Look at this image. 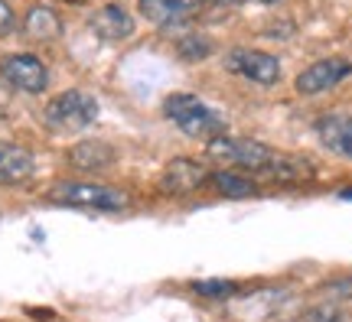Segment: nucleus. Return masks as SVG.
<instances>
[{"label": "nucleus", "mask_w": 352, "mask_h": 322, "mask_svg": "<svg viewBox=\"0 0 352 322\" xmlns=\"http://www.w3.org/2000/svg\"><path fill=\"white\" fill-rule=\"evenodd\" d=\"M206 153L212 160H222V163H232L239 170H252V173L264 176V179H274V170L280 163V150L267 147L261 140H252V137H212L206 143Z\"/></svg>", "instance_id": "1"}, {"label": "nucleus", "mask_w": 352, "mask_h": 322, "mask_svg": "<svg viewBox=\"0 0 352 322\" xmlns=\"http://www.w3.org/2000/svg\"><path fill=\"white\" fill-rule=\"evenodd\" d=\"M164 114L173 121L186 137H196V140H212V137H222L228 130L226 114H219V108L206 104L196 95H170L164 101Z\"/></svg>", "instance_id": "2"}, {"label": "nucleus", "mask_w": 352, "mask_h": 322, "mask_svg": "<svg viewBox=\"0 0 352 322\" xmlns=\"http://www.w3.org/2000/svg\"><path fill=\"white\" fill-rule=\"evenodd\" d=\"M43 121L52 134H82L98 121V98L85 88H69L46 104Z\"/></svg>", "instance_id": "3"}, {"label": "nucleus", "mask_w": 352, "mask_h": 322, "mask_svg": "<svg viewBox=\"0 0 352 322\" xmlns=\"http://www.w3.org/2000/svg\"><path fill=\"white\" fill-rule=\"evenodd\" d=\"M50 202L95 211H121L127 205L121 189L101 186V183H59V186L50 189Z\"/></svg>", "instance_id": "4"}, {"label": "nucleus", "mask_w": 352, "mask_h": 322, "mask_svg": "<svg viewBox=\"0 0 352 322\" xmlns=\"http://www.w3.org/2000/svg\"><path fill=\"white\" fill-rule=\"evenodd\" d=\"M0 78L23 95H39L50 85V72L33 52H10L0 59Z\"/></svg>", "instance_id": "5"}, {"label": "nucleus", "mask_w": 352, "mask_h": 322, "mask_svg": "<svg viewBox=\"0 0 352 322\" xmlns=\"http://www.w3.org/2000/svg\"><path fill=\"white\" fill-rule=\"evenodd\" d=\"M226 69L241 75V78H248V82H254V85H277V78H280L277 56L261 52V49H232L226 56Z\"/></svg>", "instance_id": "6"}, {"label": "nucleus", "mask_w": 352, "mask_h": 322, "mask_svg": "<svg viewBox=\"0 0 352 322\" xmlns=\"http://www.w3.org/2000/svg\"><path fill=\"white\" fill-rule=\"evenodd\" d=\"M349 75H352L349 59H342V56H329V59H316L314 65H307V69L297 75L294 88H297L300 95H323V91L336 88L342 78H349Z\"/></svg>", "instance_id": "7"}, {"label": "nucleus", "mask_w": 352, "mask_h": 322, "mask_svg": "<svg viewBox=\"0 0 352 322\" xmlns=\"http://www.w3.org/2000/svg\"><path fill=\"white\" fill-rule=\"evenodd\" d=\"M206 179H209V173H206V166H202L199 160L176 157V160H170L164 166L157 186H160V192H166V196H186V192H196L199 186H206Z\"/></svg>", "instance_id": "8"}, {"label": "nucleus", "mask_w": 352, "mask_h": 322, "mask_svg": "<svg viewBox=\"0 0 352 322\" xmlns=\"http://www.w3.org/2000/svg\"><path fill=\"white\" fill-rule=\"evenodd\" d=\"M91 33L104 43H124V39L134 36V16L121 7V3H104L98 10L91 13Z\"/></svg>", "instance_id": "9"}, {"label": "nucleus", "mask_w": 352, "mask_h": 322, "mask_svg": "<svg viewBox=\"0 0 352 322\" xmlns=\"http://www.w3.org/2000/svg\"><path fill=\"white\" fill-rule=\"evenodd\" d=\"M36 176V157L16 143L0 140V186H23Z\"/></svg>", "instance_id": "10"}, {"label": "nucleus", "mask_w": 352, "mask_h": 322, "mask_svg": "<svg viewBox=\"0 0 352 322\" xmlns=\"http://www.w3.org/2000/svg\"><path fill=\"white\" fill-rule=\"evenodd\" d=\"M316 137L320 143L333 153L352 160V114H327L316 121Z\"/></svg>", "instance_id": "11"}, {"label": "nucleus", "mask_w": 352, "mask_h": 322, "mask_svg": "<svg viewBox=\"0 0 352 322\" xmlns=\"http://www.w3.org/2000/svg\"><path fill=\"white\" fill-rule=\"evenodd\" d=\"M118 160V150L104 140H82L69 150V163L82 170V173H101V170H111Z\"/></svg>", "instance_id": "12"}, {"label": "nucleus", "mask_w": 352, "mask_h": 322, "mask_svg": "<svg viewBox=\"0 0 352 322\" xmlns=\"http://www.w3.org/2000/svg\"><path fill=\"white\" fill-rule=\"evenodd\" d=\"M199 0H140V13L157 26H179L196 16Z\"/></svg>", "instance_id": "13"}, {"label": "nucleus", "mask_w": 352, "mask_h": 322, "mask_svg": "<svg viewBox=\"0 0 352 322\" xmlns=\"http://www.w3.org/2000/svg\"><path fill=\"white\" fill-rule=\"evenodd\" d=\"M23 33L30 39H36V43H52L63 33V16L46 3H33L23 16Z\"/></svg>", "instance_id": "14"}, {"label": "nucleus", "mask_w": 352, "mask_h": 322, "mask_svg": "<svg viewBox=\"0 0 352 322\" xmlns=\"http://www.w3.org/2000/svg\"><path fill=\"white\" fill-rule=\"evenodd\" d=\"M206 183H209L219 196H228V198H248V196L258 192V183L248 179L245 173H239V170H219V173H209Z\"/></svg>", "instance_id": "15"}, {"label": "nucleus", "mask_w": 352, "mask_h": 322, "mask_svg": "<svg viewBox=\"0 0 352 322\" xmlns=\"http://www.w3.org/2000/svg\"><path fill=\"white\" fill-rule=\"evenodd\" d=\"M297 322H349V312L342 303H333V299H323V303H314L297 316Z\"/></svg>", "instance_id": "16"}, {"label": "nucleus", "mask_w": 352, "mask_h": 322, "mask_svg": "<svg viewBox=\"0 0 352 322\" xmlns=\"http://www.w3.org/2000/svg\"><path fill=\"white\" fill-rule=\"evenodd\" d=\"M192 293H199L206 299H232L239 297V284L235 280H196Z\"/></svg>", "instance_id": "17"}, {"label": "nucleus", "mask_w": 352, "mask_h": 322, "mask_svg": "<svg viewBox=\"0 0 352 322\" xmlns=\"http://www.w3.org/2000/svg\"><path fill=\"white\" fill-rule=\"evenodd\" d=\"M320 293H323V299H333V303H352V273L327 280L320 286Z\"/></svg>", "instance_id": "18"}, {"label": "nucleus", "mask_w": 352, "mask_h": 322, "mask_svg": "<svg viewBox=\"0 0 352 322\" xmlns=\"http://www.w3.org/2000/svg\"><path fill=\"white\" fill-rule=\"evenodd\" d=\"M212 49V43L209 39H179V52H183V59H202V56H209Z\"/></svg>", "instance_id": "19"}, {"label": "nucleus", "mask_w": 352, "mask_h": 322, "mask_svg": "<svg viewBox=\"0 0 352 322\" xmlns=\"http://www.w3.org/2000/svg\"><path fill=\"white\" fill-rule=\"evenodd\" d=\"M13 23H16V16H13V7L7 3V0H0V36H7L13 30Z\"/></svg>", "instance_id": "20"}, {"label": "nucleus", "mask_w": 352, "mask_h": 322, "mask_svg": "<svg viewBox=\"0 0 352 322\" xmlns=\"http://www.w3.org/2000/svg\"><path fill=\"white\" fill-rule=\"evenodd\" d=\"M215 3H245V0H215ZM261 3H274V0H261Z\"/></svg>", "instance_id": "21"}, {"label": "nucleus", "mask_w": 352, "mask_h": 322, "mask_svg": "<svg viewBox=\"0 0 352 322\" xmlns=\"http://www.w3.org/2000/svg\"><path fill=\"white\" fill-rule=\"evenodd\" d=\"M7 111V95H3V91H0V114Z\"/></svg>", "instance_id": "22"}, {"label": "nucleus", "mask_w": 352, "mask_h": 322, "mask_svg": "<svg viewBox=\"0 0 352 322\" xmlns=\"http://www.w3.org/2000/svg\"><path fill=\"white\" fill-rule=\"evenodd\" d=\"M342 198H352V189H346V192H342Z\"/></svg>", "instance_id": "23"}, {"label": "nucleus", "mask_w": 352, "mask_h": 322, "mask_svg": "<svg viewBox=\"0 0 352 322\" xmlns=\"http://www.w3.org/2000/svg\"><path fill=\"white\" fill-rule=\"evenodd\" d=\"M63 3H85V0H63Z\"/></svg>", "instance_id": "24"}]
</instances>
